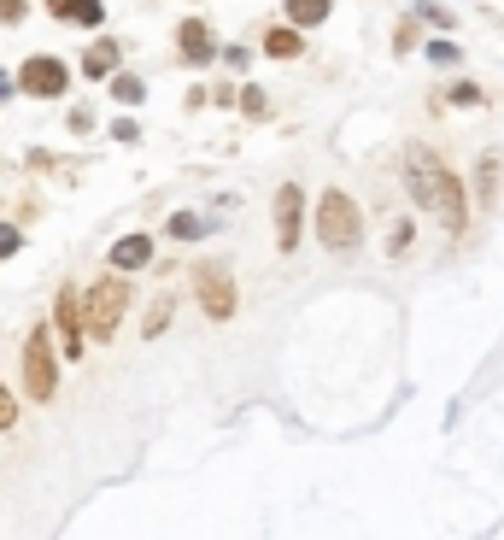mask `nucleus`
<instances>
[{"label":"nucleus","instance_id":"nucleus-1","mask_svg":"<svg viewBox=\"0 0 504 540\" xmlns=\"http://www.w3.org/2000/svg\"><path fill=\"white\" fill-rule=\"evenodd\" d=\"M411 194H417V206H428V212L440 217V224L451 229V235H463V224H469V206H463V183L440 165V159L428 153H411Z\"/></svg>","mask_w":504,"mask_h":540},{"label":"nucleus","instance_id":"nucleus-2","mask_svg":"<svg viewBox=\"0 0 504 540\" xmlns=\"http://www.w3.org/2000/svg\"><path fill=\"white\" fill-rule=\"evenodd\" d=\"M124 306H129V282H124V276H100V282H88L83 329L94 335V341H112V335H118V317H124Z\"/></svg>","mask_w":504,"mask_h":540},{"label":"nucleus","instance_id":"nucleus-3","mask_svg":"<svg viewBox=\"0 0 504 540\" xmlns=\"http://www.w3.org/2000/svg\"><path fill=\"white\" fill-rule=\"evenodd\" d=\"M317 235L335 247V253L358 247V235H364V217H358V206H352L346 188H329V194L317 200Z\"/></svg>","mask_w":504,"mask_h":540},{"label":"nucleus","instance_id":"nucleus-4","mask_svg":"<svg viewBox=\"0 0 504 540\" xmlns=\"http://www.w3.org/2000/svg\"><path fill=\"white\" fill-rule=\"evenodd\" d=\"M24 388H29V399H53V388H59V364H53L47 329H29V341H24Z\"/></svg>","mask_w":504,"mask_h":540},{"label":"nucleus","instance_id":"nucleus-5","mask_svg":"<svg viewBox=\"0 0 504 540\" xmlns=\"http://www.w3.org/2000/svg\"><path fill=\"white\" fill-rule=\"evenodd\" d=\"M199 306H206L211 323L235 317V276H229L224 265H206V270H199Z\"/></svg>","mask_w":504,"mask_h":540},{"label":"nucleus","instance_id":"nucleus-6","mask_svg":"<svg viewBox=\"0 0 504 540\" xmlns=\"http://www.w3.org/2000/svg\"><path fill=\"white\" fill-rule=\"evenodd\" d=\"M18 88L24 94H36V100H53V94H65V65L59 59H24V71H18Z\"/></svg>","mask_w":504,"mask_h":540},{"label":"nucleus","instance_id":"nucleus-7","mask_svg":"<svg viewBox=\"0 0 504 540\" xmlns=\"http://www.w3.org/2000/svg\"><path fill=\"white\" fill-rule=\"evenodd\" d=\"M299 212H305V194H299L294 183L276 188V247L281 253H294L299 247Z\"/></svg>","mask_w":504,"mask_h":540},{"label":"nucleus","instance_id":"nucleus-8","mask_svg":"<svg viewBox=\"0 0 504 540\" xmlns=\"http://www.w3.org/2000/svg\"><path fill=\"white\" fill-rule=\"evenodd\" d=\"M59 347H65V358L83 353V294L77 288L59 294Z\"/></svg>","mask_w":504,"mask_h":540},{"label":"nucleus","instance_id":"nucleus-9","mask_svg":"<svg viewBox=\"0 0 504 540\" xmlns=\"http://www.w3.org/2000/svg\"><path fill=\"white\" fill-rule=\"evenodd\" d=\"M176 47H183L188 65H211V53H217V47H211V29L199 24V18H188V24L176 29Z\"/></svg>","mask_w":504,"mask_h":540},{"label":"nucleus","instance_id":"nucleus-10","mask_svg":"<svg viewBox=\"0 0 504 540\" xmlns=\"http://www.w3.org/2000/svg\"><path fill=\"white\" fill-rule=\"evenodd\" d=\"M147 258H153V241H147V235H124V241L112 247V265L118 270H141Z\"/></svg>","mask_w":504,"mask_h":540},{"label":"nucleus","instance_id":"nucleus-11","mask_svg":"<svg viewBox=\"0 0 504 540\" xmlns=\"http://www.w3.org/2000/svg\"><path fill=\"white\" fill-rule=\"evenodd\" d=\"M47 6H53L59 18H70V24H88V29L106 18V6H100V0H47Z\"/></svg>","mask_w":504,"mask_h":540},{"label":"nucleus","instance_id":"nucleus-12","mask_svg":"<svg viewBox=\"0 0 504 540\" xmlns=\"http://www.w3.org/2000/svg\"><path fill=\"white\" fill-rule=\"evenodd\" d=\"M264 53L270 59H299V53H305V42H299V29H270V36H264Z\"/></svg>","mask_w":504,"mask_h":540},{"label":"nucleus","instance_id":"nucleus-13","mask_svg":"<svg viewBox=\"0 0 504 540\" xmlns=\"http://www.w3.org/2000/svg\"><path fill=\"white\" fill-rule=\"evenodd\" d=\"M118 71V42H100L94 53L83 59V77H112Z\"/></svg>","mask_w":504,"mask_h":540},{"label":"nucleus","instance_id":"nucleus-14","mask_svg":"<svg viewBox=\"0 0 504 540\" xmlns=\"http://www.w3.org/2000/svg\"><path fill=\"white\" fill-rule=\"evenodd\" d=\"M288 18H294V24H322V18H329V0H288Z\"/></svg>","mask_w":504,"mask_h":540},{"label":"nucleus","instance_id":"nucleus-15","mask_svg":"<svg viewBox=\"0 0 504 540\" xmlns=\"http://www.w3.org/2000/svg\"><path fill=\"white\" fill-rule=\"evenodd\" d=\"M141 77H112V100H124V106H141Z\"/></svg>","mask_w":504,"mask_h":540},{"label":"nucleus","instance_id":"nucleus-16","mask_svg":"<svg viewBox=\"0 0 504 540\" xmlns=\"http://www.w3.org/2000/svg\"><path fill=\"white\" fill-rule=\"evenodd\" d=\"M165 323H170V299H153V312H147V329H141V335L153 341V335H165Z\"/></svg>","mask_w":504,"mask_h":540},{"label":"nucleus","instance_id":"nucleus-17","mask_svg":"<svg viewBox=\"0 0 504 540\" xmlns=\"http://www.w3.org/2000/svg\"><path fill=\"white\" fill-rule=\"evenodd\" d=\"M170 235H176V241H194V235H199V217L194 212H176V217H170Z\"/></svg>","mask_w":504,"mask_h":540},{"label":"nucleus","instance_id":"nucleus-18","mask_svg":"<svg viewBox=\"0 0 504 540\" xmlns=\"http://www.w3.org/2000/svg\"><path fill=\"white\" fill-rule=\"evenodd\" d=\"M240 106H247L252 118H264V112H270V100H264V88H240Z\"/></svg>","mask_w":504,"mask_h":540},{"label":"nucleus","instance_id":"nucleus-19","mask_svg":"<svg viewBox=\"0 0 504 540\" xmlns=\"http://www.w3.org/2000/svg\"><path fill=\"white\" fill-rule=\"evenodd\" d=\"M481 100H487V94H481L476 83H458V88H451V106H481Z\"/></svg>","mask_w":504,"mask_h":540},{"label":"nucleus","instance_id":"nucleus-20","mask_svg":"<svg viewBox=\"0 0 504 540\" xmlns=\"http://www.w3.org/2000/svg\"><path fill=\"white\" fill-rule=\"evenodd\" d=\"M428 59L435 65H458V42H428Z\"/></svg>","mask_w":504,"mask_h":540},{"label":"nucleus","instance_id":"nucleus-21","mask_svg":"<svg viewBox=\"0 0 504 540\" xmlns=\"http://www.w3.org/2000/svg\"><path fill=\"white\" fill-rule=\"evenodd\" d=\"M411 235H417L411 224H393V235H387V253H405V247H411Z\"/></svg>","mask_w":504,"mask_h":540},{"label":"nucleus","instance_id":"nucleus-22","mask_svg":"<svg viewBox=\"0 0 504 540\" xmlns=\"http://www.w3.org/2000/svg\"><path fill=\"white\" fill-rule=\"evenodd\" d=\"M24 12H29L24 0H0V24H24Z\"/></svg>","mask_w":504,"mask_h":540},{"label":"nucleus","instance_id":"nucleus-23","mask_svg":"<svg viewBox=\"0 0 504 540\" xmlns=\"http://www.w3.org/2000/svg\"><path fill=\"white\" fill-rule=\"evenodd\" d=\"M12 423H18V399L0 388V429H12Z\"/></svg>","mask_w":504,"mask_h":540},{"label":"nucleus","instance_id":"nucleus-24","mask_svg":"<svg viewBox=\"0 0 504 540\" xmlns=\"http://www.w3.org/2000/svg\"><path fill=\"white\" fill-rule=\"evenodd\" d=\"M18 247H24V235H18V229H6V224H0V258H6V253H18Z\"/></svg>","mask_w":504,"mask_h":540}]
</instances>
